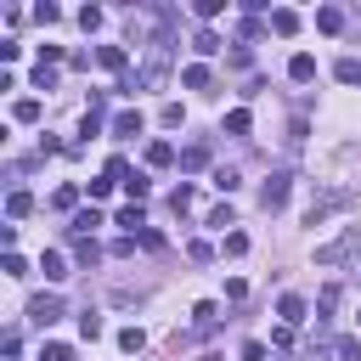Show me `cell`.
Segmentation results:
<instances>
[{
    "mask_svg": "<svg viewBox=\"0 0 361 361\" xmlns=\"http://www.w3.org/2000/svg\"><path fill=\"white\" fill-rule=\"evenodd\" d=\"M338 209H355V192H350V186H316L310 203H305V226H322V220L338 214Z\"/></svg>",
    "mask_w": 361,
    "mask_h": 361,
    "instance_id": "cell-1",
    "label": "cell"
},
{
    "mask_svg": "<svg viewBox=\"0 0 361 361\" xmlns=\"http://www.w3.org/2000/svg\"><path fill=\"white\" fill-rule=\"evenodd\" d=\"M355 243H361V231H355V226H344V231H338L333 243H322V248H316V265H322V271H333V265H344V259L355 254Z\"/></svg>",
    "mask_w": 361,
    "mask_h": 361,
    "instance_id": "cell-2",
    "label": "cell"
},
{
    "mask_svg": "<svg viewBox=\"0 0 361 361\" xmlns=\"http://www.w3.org/2000/svg\"><path fill=\"white\" fill-rule=\"evenodd\" d=\"M288 192H293V175H288V169H276V175L259 186V209H265V214H276V209L288 203Z\"/></svg>",
    "mask_w": 361,
    "mask_h": 361,
    "instance_id": "cell-3",
    "label": "cell"
},
{
    "mask_svg": "<svg viewBox=\"0 0 361 361\" xmlns=\"http://www.w3.org/2000/svg\"><path fill=\"white\" fill-rule=\"evenodd\" d=\"M28 322H34L39 333H45L51 322H62V299H56V293H34V299H28Z\"/></svg>",
    "mask_w": 361,
    "mask_h": 361,
    "instance_id": "cell-4",
    "label": "cell"
},
{
    "mask_svg": "<svg viewBox=\"0 0 361 361\" xmlns=\"http://www.w3.org/2000/svg\"><path fill=\"white\" fill-rule=\"evenodd\" d=\"M276 316H282V327H299V322H305V299H299V293H282V299H276Z\"/></svg>",
    "mask_w": 361,
    "mask_h": 361,
    "instance_id": "cell-5",
    "label": "cell"
},
{
    "mask_svg": "<svg viewBox=\"0 0 361 361\" xmlns=\"http://www.w3.org/2000/svg\"><path fill=\"white\" fill-rule=\"evenodd\" d=\"M271 34H282V39H293V34H299V11H288V6H276V11H271Z\"/></svg>",
    "mask_w": 361,
    "mask_h": 361,
    "instance_id": "cell-6",
    "label": "cell"
},
{
    "mask_svg": "<svg viewBox=\"0 0 361 361\" xmlns=\"http://www.w3.org/2000/svg\"><path fill=\"white\" fill-rule=\"evenodd\" d=\"M107 130H113L118 141H124V135H141V113H135V107H124V113H113V124H107Z\"/></svg>",
    "mask_w": 361,
    "mask_h": 361,
    "instance_id": "cell-7",
    "label": "cell"
},
{
    "mask_svg": "<svg viewBox=\"0 0 361 361\" xmlns=\"http://www.w3.org/2000/svg\"><path fill=\"white\" fill-rule=\"evenodd\" d=\"M113 226H124L130 237H141V231H147V214H141V203H130V209H118V214H113Z\"/></svg>",
    "mask_w": 361,
    "mask_h": 361,
    "instance_id": "cell-8",
    "label": "cell"
},
{
    "mask_svg": "<svg viewBox=\"0 0 361 361\" xmlns=\"http://www.w3.org/2000/svg\"><path fill=\"white\" fill-rule=\"evenodd\" d=\"M288 79H299V85H310V79H316V56H310V51H299V56L288 62Z\"/></svg>",
    "mask_w": 361,
    "mask_h": 361,
    "instance_id": "cell-9",
    "label": "cell"
},
{
    "mask_svg": "<svg viewBox=\"0 0 361 361\" xmlns=\"http://www.w3.org/2000/svg\"><path fill=\"white\" fill-rule=\"evenodd\" d=\"M39 271H45V282H62V276H68V259H62L56 248H45V254H39Z\"/></svg>",
    "mask_w": 361,
    "mask_h": 361,
    "instance_id": "cell-10",
    "label": "cell"
},
{
    "mask_svg": "<svg viewBox=\"0 0 361 361\" xmlns=\"http://www.w3.org/2000/svg\"><path fill=\"white\" fill-rule=\"evenodd\" d=\"M192 327H197V333H214V327H220V305H209V299H203V305L192 310Z\"/></svg>",
    "mask_w": 361,
    "mask_h": 361,
    "instance_id": "cell-11",
    "label": "cell"
},
{
    "mask_svg": "<svg viewBox=\"0 0 361 361\" xmlns=\"http://www.w3.org/2000/svg\"><path fill=\"white\" fill-rule=\"evenodd\" d=\"M96 62H102L107 73H124V62H130V56H124V45H102V51H96Z\"/></svg>",
    "mask_w": 361,
    "mask_h": 361,
    "instance_id": "cell-12",
    "label": "cell"
},
{
    "mask_svg": "<svg viewBox=\"0 0 361 361\" xmlns=\"http://www.w3.org/2000/svg\"><path fill=\"white\" fill-rule=\"evenodd\" d=\"M180 85H186V90H209V85H214V73H209L203 62H192V68L180 73Z\"/></svg>",
    "mask_w": 361,
    "mask_h": 361,
    "instance_id": "cell-13",
    "label": "cell"
},
{
    "mask_svg": "<svg viewBox=\"0 0 361 361\" xmlns=\"http://www.w3.org/2000/svg\"><path fill=\"white\" fill-rule=\"evenodd\" d=\"M6 214H11V220H23V214H34V197H28L23 186H11V197H6Z\"/></svg>",
    "mask_w": 361,
    "mask_h": 361,
    "instance_id": "cell-14",
    "label": "cell"
},
{
    "mask_svg": "<svg viewBox=\"0 0 361 361\" xmlns=\"http://www.w3.org/2000/svg\"><path fill=\"white\" fill-rule=\"evenodd\" d=\"M96 226H102V214H96V209H79V214H73V226H68V237H90Z\"/></svg>",
    "mask_w": 361,
    "mask_h": 361,
    "instance_id": "cell-15",
    "label": "cell"
},
{
    "mask_svg": "<svg viewBox=\"0 0 361 361\" xmlns=\"http://www.w3.org/2000/svg\"><path fill=\"white\" fill-rule=\"evenodd\" d=\"M316 28H322V34H338V28H344V11H338V6H322V11H316Z\"/></svg>",
    "mask_w": 361,
    "mask_h": 361,
    "instance_id": "cell-16",
    "label": "cell"
},
{
    "mask_svg": "<svg viewBox=\"0 0 361 361\" xmlns=\"http://www.w3.org/2000/svg\"><path fill=\"white\" fill-rule=\"evenodd\" d=\"M192 51H197V56H214V51H220V34H214V28H197V34H192Z\"/></svg>",
    "mask_w": 361,
    "mask_h": 361,
    "instance_id": "cell-17",
    "label": "cell"
},
{
    "mask_svg": "<svg viewBox=\"0 0 361 361\" xmlns=\"http://www.w3.org/2000/svg\"><path fill=\"white\" fill-rule=\"evenodd\" d=\"M147 164H152V169H169V164H175V147H169V141H152V147H147Z\"/></svg>",
    "mask_w": 361,
    "mask_h": 361,
    "instance_id": "cell-18",
    "label": "cell"
},
{
    "mask_svg": "<svg viewBox=\"0 0 361 361\" xmlns=\"http://www.w3.org/2000/svg\"><path fill=\"white\" fill-rule=\"evenodd\" d=\"M248 124H254L248 107H231V113H226V135H248Z\"/></svg>",
    "mask_w": 361,
    "mask_h": 361,
    "instance_id": "cell-19",
    "label": "cell"
},
{
    "mask_svg": "<svg viewBox=\"0 0 361 361\" xmlns=\"http://www.w3.org/2000/svg\"><path fill=\"white\" fill-rule=\"evenodd\" d=\"M203 164H209V147H203V141H192V147L180 152V169H203Z\"/></svg>",
    "mask_w": 361,
    "mask_h": 361,
    "instance_id": "cell-20",
    "label": "cell"
},
{
    "mask_svg": "<svg viewBox=\"0 0 361 361\" xmlns=\"http://www.w3.org/2000/svg\"><path fill=\"white\" fill-rule=\"evenodd\" d=\"M73 254H79V265H96V259H102L96 237H73Z\"/></svg>",
    "mask_w": 361,
    "mask_h": 361,
    "instance_id": "cell-21",
    "label": "cell"
},
{
    "mask_svg": "<svg viewBox=\"0 0 361 361\" xmlns=\"http://www.w3.org/2000/svg\"><path fill=\"white\" fill-rule=\"evenodd\" d=\"M333 73H338V85H361V62H355V56H338Z\"/></svg>",
    "mask_w": 361,
    "mask_h": 361,
    "instance_id": "cell-22",
    "label": "cell"
},
{
    "mask_svg": "<svg viewBox=\"0 0 361 361\" xmlns=\"http://www.w3.org/2000/svg\"><path fill=\"white\" fill-rule=\"evenodd\" d=\"M11 118H17V124H34V118H39V102H34V96H23V102L11 107Z\"/></svg>",
    "mask_w": 361,
    "mask_h": 361,
    "instance_id": "cell-23",
    "label": "cell"
},
{
    "mask_svg": "<svg viewBox=\"0 0 361 361\" xmlns=\"http://www.w3.org/2000/svg\"><path fill=\"white\" fill-rule=\"evenodd\" d=\"M158 124H164V130H180V124H186V113H180V102H164V113H158Z\"/></svg>",
    "mask_w": 361,
    "mask_h": 361,
    "instance_id": "cell-24",
    "label": "cell"
},
{
    "mask_svg": "<svg viewBox=\"0 0 361 361\" xmlns=\"http://www.w3.org/2000/svg\"><path fill=\"white\" fill-rule=\"evenodd\" d=\"M220 248H226L231 259H243V254H248V231H226V243H220Z\"/></svg>",
    "mask_w": 361,
    "mask_h": 361,
    "instance_id": "cell-25",
    "label": "cell"
},
{
    "mask_svg": "<svg viewBox=\"0 0 361 361\" xmlns=\"http://www.w3.org/2000/svg\"><path fill=\"white\" fill-rule=\"evenodd\" d=\"M141 344H147V333H141V327H124V333H118V350H124V355H135Z\"/></svg>",
    "mask_w": 361,
    "mask_h": 361,
    "instance_id": "cell-26",
    "label": "cell"
},
{
    "mask_svg": "<svg viewBox=\"0 0 361 361\" xmlns=\"http://www.w3.org/2000/svg\"><path fill=\"white\" fill-rule=\"evenodd\" d=\"M39 361H73V350L56 344V338H45V344H39Z\"/></svg>",
    "mask_w": 361,
    "mask_h": 361,
    "instance_id": "cell-27",
    "label": "cell"
},
{
    "mask_svg": "<svg viewBox=\"0 0 361 361\" xmlns=\"http://www.w3.org/2000/svg\"><path fill=\"white\" fill-rule=\"evenodd\" d=\"M214 186H220V192H226V197H231V192H237V186H243V175H237V169H214Z\"/></svg>",
    "mask_w": 361,
    "mask_h": 361,
    "instance_id": "cell-28",
    "label": "cell"
},
{
    "mask_svg": "<svg viewBox=\"0 0 361 361\" xmlns=\"http://www.w3.org/2000/svg\"><path fill=\"white\" fill-rule=\"evenodd\" d=\"M73 203H79V186H56L51 192V209H73Z\"/></svg>",
    "mask_w": 361,
    "mask_h": 361,
    "instance_id": "cell-29",
    "label": "cell"
},
{
    "mask_svg": "<svg viewBox=\"0 0 361 361\" xmlns=\"http://www.w3.org/2000/svg\"><path fill=\"white\" fill-rule=\"evenodd\" d=\"M169 209H175V214H192V186H175V192H169Z\"/></svg>",
    "mask_w": 361,
    "mask_h": 361,
    "instance_id": "cell-30",
    "label": "cell"
},
{
    "mask_svg": "<svg viewBox=\"0 0 361 361\" xmlns=\"http://www.w3.org/2000/svg\"><path fill=\"white\" fill-rule=\"evenodd\" d=\"M333 355H338V361H361V338H338Z\"/></svg>",
    "mask_w": 361,
    "mask_h": 361,
    "instance_id": "cell-31",
    "label": "cell"
},
{
    "mask_svg": "<svg viewBox=\"0 0 361 361\" xmlns=\"http://www.w3.org/2000/svg\"><path fill=\"white\" fill-rule=\"evenodd\" d=\"M102 17H107L102 6H85V11H79V23H85V34H96V28H102Z\"/></svg>",
    "mask_w": 361,
    "mask_h": 361,
    "instance_id": "cell-32",
    "label": "cell"
},
{
    "mask_svg": "<svg viewBox=\"0 0 361 361\" xmlns=\"http://www.w3.org/2000/svg\"><path fill=\"white\" fill-rule=\"evenodd\" d=\"M51 85H56V68L39 62V68H34V90H51Z\"/></svg>",
    "mask_w": 361,
    "mask_h": 361,
    "instance_id": "cell-33",
    "label": "cell"
},
{
    "mask_svg": "<svg viewBox=\"0 0 361 361\" xmlns=\"http://www.w3.org/2000/svg\"><path fill=\"white\" fill-rule=\"evenodd\" d=\"M79 333H85V338H102V316L85 310V316H79Z\"/></svg>",
    "mask_w": 361,
    "mask_h": 361,
    "instance_id": "cell-34",
    "label": "cell"
},
{
    "mask_svg": "<svg viewBox=\"0 0 361 361\" xmlns=\"http://www.w3.org/2000/svg\"><path fill=\"white\" fill-rule=\"evenodd\" d=\"M209 226H214V231H226V226H237V214H231V209H226V203H220V209H214V214H209Z\"/></svg>",
    "mask_w": 361,
    "mask_h": 361,
    "instance_id": "cell-35",
    "label": "cell"
},
{
    "mask_svg": "<svg viewBox=\"0 0 361 361\" xmlns=\"http://www.w3.org/2000/svg\"><path fill=\"white\" fill-rule=\"evenodd\" d=\"M186 254H192V259H197V265H203V259H214V248H209V243H203V237H192V243H186Z\"/></svg>",
    "mask_w": 361,
    "mask_h": 361,
    "instance_id": "cell-36",
    "label": "cell"
},
{
    "mask_svg": "<svg viewBox=\"0 0 361 361\" xmlns=\"http://www.w3.org/2000/svg\"><path fill=\"white\" fill-rule=\"evenodd\" d=\"M6 276H28V259H23V254H17V248H11V254H6Z\"/></svg>",
    "mask_w": 361,
    "mask_h": 361,
    "instance_id": "cell-37",
    "label": "cell"
},
{
    "mask_svg": "<svg viewBox=\"0 0 361 361\" xmlns=\"http://www.w3.org/2000/svg\"><path fill=\"white\" fill-rule=\"evenodd\" d=\"M220 11H226V0H197V17H203V23H209V17H220Z\"/></svg>",
    "mask_w": 361,
    "mask_h": 361,
    "instance_id": "cell-38",
    "label": "cell"
},
{
    "mask_svg": "<svg viewBox=\"0 0 361 361\" xmlns=\"http://www.w3.org/2000/svg\"><path fill=\"white\" fill-rule=\"evenodd\" d=\"M243 361H265V344H259V338H248V344H243Z\"/></svg>",
    "mask_w": 361,
    "mask_h": 361,
    "instance_id": "cell-39",
    "label": "cell"
},
{
    "mask_svg": "<svg viewBox=\"0 0 361 361\" xmlns=\"http://www.w3.org/2000/svg\"><path fill=\"white\" fill-rule=\"evenodd\" d=\"M197 361H226V355H220V350H209V355H197Z\"/></svg>",
    "mask_w": 361,
    "mask_h": 361,
    "instance_id": "cell-40",
    "label": "cell"
}]
</instances>
